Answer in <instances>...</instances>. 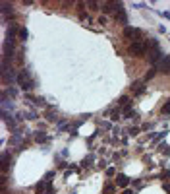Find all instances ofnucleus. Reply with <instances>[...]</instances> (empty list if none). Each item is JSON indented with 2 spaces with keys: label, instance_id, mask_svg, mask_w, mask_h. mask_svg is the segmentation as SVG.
Masks as SVG:
<instances>
[{
  "label": "nucleus",
  "instance_id": "nucleus-1",
  "mask_svg": "<svg viewBox=\"0 0 170 194\" xmlns=\"http://www.w3.org/2000/svg\"><path fill=\"white\" fill-rule=\"evenodd\" d=\"M18 83H19V87L23 91H29V90H33V86H35V82H33V78H31V74L27 70H21L19 74H18Z\"/></svg>",
  "mask_w": 170,
  "mask_h": 194
},
{
  "label": "nucleus",
  "instance_id": "nucleus-2",
  "mask_svg": "<svg viewBox=\"0 0 170 194\" xmlns=\"http://www.w3.org/2000/svg\"><path fill=\"white\" fill-rule=\"evenodd\" d=\"M147 47H149V60H151V64H157V62L162 58V52L158 49V43L155 39H149Z\"/></svg>",
  "mask_w": 170,
  "mask_h": 194
},
{
  "label": "nucleus",
  "instance_id": "nucleus-3",
  "mask_svg": "<svg viewBox=\"0 0 170 194\" xmlns=\"http://www.w3.org/2000/svg\"><path fill=\"white\" fill-rule=\"evenodd\" d=\"M145 49H147V45H143L141 41H139V43H135V41H134V43L130 45V55H134V56H143V55H145Z\"/></svg>",
  "mask_w": 170,
  "mask_h": 194
},
{
  "label": "nucleus",
  "instance_id": "nucleus-4",
  "mask_svg": "<svg viewBox=\"0 0 170 194\" xmlns=\"http://www.w3.org/2000/svg\"><path fill=\"white\" fill-rule=\"evenodd\" d=\"M158 70L164 72V74H170V56H162L161 62H158Z\"/></svg>",
  "mask_w": 170,
  "mask_h": 194
},
{
  "label": "nucleus",
  "instance_id": "nucleus-5",
  "mask_svg": "<svg viewBox=\"0 0 170 194\" xmlns=\"http://www.w3.org/2000/svg\"><path fill=\"white\" fill-rule=\"evenodd\" d=\"M145 91H147V87H145L143 82H134L131 83V93H134V95H141V93H145Z\"/></svg>",
  "mask_w": 170,
  "mask_h": 194
},
{
  "label": "nucleus",
  "instance_id": "nucleus-6",
  "mask_svg": "<svg viewBox=\"0 0 170 194\" xmlns=\"http://www.w3.org/2000/svg\"><path fill=\"white\" fill-rule=\"evenodd\" d=\"M49 185H50L49 181H41V182H37V185H35V192H37V194H45V192H46V188H49Z\"/></svg>",
  "mask_w": 170,
  "mask_h": 194
},
{
  "label": "nucleus",
  "instance_id": "nucleus-7",
  "mask_svg": "<svg viewBox=\"0 0 170 194\" xmlns=\"http://www.w3.org/2000/svg\"><path fill=\"white\" fill-rule=\"evenodd\" d=\"M116 185H118L120 188H126L127 185H130V179H127L126 175H118L116 177Z\"/></svg>",
  "mask_w": 170,
  "mask_h": 194
},
{
  "label": "nucleus",
  "instance_id": "nucleus-8",
  "mask_svg": "<svg viewBox=\"0 0 170 194\" xmlns=\"http://www.w3.org/2000/svg\"><path fill=\"white\" fill-rule=\"evenodd\" d=\"M118 107H120V109H127V107H131L130 97H127V95H122V97L118 99Z\"/></svg>",
  "mask_w": 170,
  "mask_h": 194
},
{
  "label": "nucleus",
  "instance_id": "nucleus-9",
  "mask_svg": "<svg viewBox=\"0 0 170 194\" xmlns=\"http://www.w3.org/2000/svg\"><path fill=\"white\" fill-rule=\"evenodd\" d=\"M139 29H134V27H126L124 29V37H139Z\"/></svg>",
  "mask_w": 170,
  "mask_h": 194
},
{
  "label": "nucleus",
  "instance_id": "nucleus-10",
  "mask_svg": "<svg viewBox=\"0 0 170 194\" xmlns=\"http://www.w3.org/2000/svg\"><path fill=\"white\" fill-rule=\"evenodd\" d=\"M15 29H18V27H15V25L12 23V27H10V31H8V35H6V43H10V45H12V41H14V37H15Z\"/></svg>",
  "mask_w": 170,
  "mask_h": 194
},
{
  "label": "nucleus",
  "instance_id": "nucleus-11",
  "mask_svg": "<svg viewBox=\"0 0 170 194\" xmlns=\"http://www.w3.org/2000/svg\"><path fill=\"white\" fill-rule=\"evenodd\" d=\"M35 142H46V134H45V130H39V132L35 134Z\"/></svg>",
  "mask_w": 170,
  "mask_h": 194
},
{
  "label": "nucleus",
  "instance_id": "nucleus-12",
  "mask_svg": "<svg viewBox=\"0 0 170 194\" xmlns=\"http://www.w3.org/2000/svg\"><path fill=\"white\" fill-rule=\"evenodd\" d=\"M46 120H49V122H54V120H56V113H54V107H50L49 111H46Z\"/></svg>",
  "mask_w": 170,
  "mask_h": 194
},
{
  "label": "nucleus",
  "instance_id": "nucleus-13",
  "mask_svg": "<svg viewBox=\"0 0 170 194\" xmlns=\"http://www.w3.org/2000/svg\"><path fill=\"white\" fill-rule=\"evenodd\" d=\"M116 22L127 23V16H126V12H116Z\"/></svg>",
  "mask_w": 170,
  "mask_h": 194
},
{
  "label": "nucleus",
  "instance_id": "nucleus-14",
  "mask_svg": "<svg viewBox=\"0 0 170 194\" xmlns=\"http://www.w3.org/2000/svg\"><path fill=\"white\" fill-rule=\"evenodd\" d=\"M120 113H122V109H120V107L112 109V111H110V120H118V118H120Z\"/></svg>",
  "mask_w": 170,
  "mask_h": 194
},
{
  "label": "nucleus",
  "instance_id": "nucleus-15",
  "mask_svg": "<svg viewBox=\"0 0 170 194\" xmlns=\"http://www.w3.org/2000/svg\"><path fill=\"white\" fill-rule=\"evenodd\" d=\"M137 115H135V111H131V107H127V109H124V118H135Z\"/></svg>",
  "mask_w": 170,
  "mask_h": 194
},
{
  "label": "nucleus",
  "instance_id": "nucleus-16",
  "mask_svg": "<svg viewBox=\"0 0 170 194\" xmlns=\"http://www.w3.org/2000/svg\"><path fill=\"white\" fill-rule=\"evenodd\" d=\"M157 70H158V68H151V70H149L147 74H145V80H147V82H149V80H153V78H155V74H157Z\"/></svg>",
  "mask_w": 170,
  "mask_h": 194
},
{
  "label": "nucleus",
  "instance_id": "nucleus-17",
  "mask_svg": "<svg viewBox=\"0 0 170 194\" xmlns=\"http://www.w3.org/2000/svg\"><path fill=\"white\" fill-rule=\"evenodd\" d=\"M8 161H10V155H8V153H4V155H2V171H6V169H8Z\"/></svg>",
  "mask_w": 170,
  "mask_h": 194
},
{
  "label": "nucleus",
  "instance_id": "nucleus-18",
  "mask_svg": "<svg viewBox=\"0 0 170 194\" xmlns=\"http://www.w3.org/2000/svg\"><path fill=\"white\" fill-rule=\"evenodd\" d=\"M158 148H161V151H162L164 155H168V153H170V146H168V144H164V142H162L161 146H158Z\"/></svg>",
  "mask_w": 170,
  "mask_h": 194
},
{
  "label": "nucleus",
  "instance_id": "nucleus-19",
  "mask_svg": "<svg viewBox=\"0 0 170 194\" xmlns=\"http://www.w3.org/2000/svg\"><path fill=\"white\" fill-rule=\"evenodd\" d=\"M27 35L29 33H27V29H25V27L19 29V41H25V39H27Z\"/></svg>",
  "mask_w": 170,
  "mask_h": 194
},
{
  "label": "nucleus",
  "instance_id": "nucleus-20",
  "mask_svg": "<svg viewBox=\"0 0 170 194\" xmlns=\"http://www.w3.org/2000/svg\"><path fill=\"white\" fill-rule=\"evenodd\" d=\"M104 192L106 194H112L114 192V185H104Z\"/></svg>",
  "mask_w": 170,
  "mask_h": 194
},
{
  "label": "nucleus",
  "instance_id": "nucleus-21",
  "mask_svg": "<svg viewBox=\"0 0 170 194\" xmlns=\"http://www.w3.org/2000/svg\"><path fill=\"white\" fill-rule=\"evenodd\" d=\"M161 111H162V115H164V113H166V115L170 113V99H168V103H166V105H162V109H161Z\"/></svg>",
  "mask_w": 170,
  "mask_h": 194
},
{
  "label": "nucleus",
  "instance_id": "nucleus-22",
  "mask_svg": "<svg viewBox=\"0 0 170 194\" xmlns=\"http://www.w3.org/2000/svg\"><path fill=\"white\" fill-rule=\"evenodd\" d=\"M91 163H93V155H89V157H85V159H83V165H85V167L91 165Z\"/></svg>",
  "mask_w": 170,
  "mask_h": 194
},
{
  "label": "nucleus",
  "instance_id": "nucleus-23",
  "mask_svg": "<svg viewBox=\"0 0 170 194\" xmlns=\"http://www.w3.org/2000/svg\"><path fill=\"white\" fill-rule=\"evenodd\" d=\"M79 19H81V22H85V19H87V22H89V16L81 10V12H79Z\"/></svg>",
  "mask_w": 170,
  "mask_h": 194
},
{
  "label": "nucleus",
  "instance_id": "nucleus-24",
  "mask_svg": "<svg viewBox=\"0 0 170 194\" xmlns=\"http://www.w3.org/2000/svg\"><path fill=\"white\" fill-rule=\"evenodd\" d=\"M127 132H130V136H137V134H139V128H130V130H127Z\"/></svg>",
  "mask_w": 170,
  "mask_h": 194
},
{
  "label": "nucleus",
  "instance_id": "nucleus-25",
  "mask_svg": "<svg viewBox=\"0 0 170 194\" xmlns=\"http://www.w3.org/2000/svg\"><path fill=\"white\" fill-rule=\"evenodd\" d=\"M87 6L91 8V10H97V8L100 6V4H97V2H87Z\"/></svg>",
  "mask_w": 170,
  "mask_h": 194
},
{
  "label": "nucleus",
  "instance_id": "nucleus-26",
  "mask_svg": "<svg viewBox=\"0 0 170 194\" xmlns=\"http://www.w3.org/2000/svg\"><path fill=\"white\" fill-rule=\"evenodd\" d=\"M52 177H54V171H49V173H46V175H45V181H50Z\"/></svg>",
  "mask_w": 170,
  "mask_h": 194
},
{
  "label": "nucleus",
  "instance_id": "nucleus-27",
  "mask_svg": "<svg viewBox=\"0 0 170 194\" xmlns=\"http://www.w3.org/2000/svg\"><path fill=\"white\" fill-rule=\"evenodd\" d=\"M25 118H29V120H35V118H37V115H35V113H27V115H25Z\"/></svg>",
  "mask_w": 170,
  "mask_h": 194
},
{
  "label": "nucleus",
  "instance_id": "nucleus-28",
  "mask_svg": "<svg viewBox=\"0 0 170 194\" xmlns=\"http://www.w3.org/2000/svg\"><path fill=\"white\" fill-rule=\"evenodd\" d=\"M106 175H108V177H114L116 171H114V169H106Z\"/></svg>",
  "mask_w": 170,
  "mask_h": 194
},
{
  "label": "nucleus",
  "instance_id": "nucleus-29",
  "mask_svg": "<svg viewBox=\"0 0 170 194\" xmlns=\"http://www.w3.org/2000/svg\"><path fill=\"white\" fill-rule=\"evenodd\" d=\"M162 136H166V132H161V134H157V136H155V142H157V140H161Z\"/></svg>",
  "mask_w": 170,
  "mask_h": 194
},
{
  "label": "nucleus",
  "instance_id": "nucleus-30",
  "mask_svg": "<svg viewBox=\"0 0 170 194\" xmlns=\"http://www.w3.org/2000/svg\"><path fill=\"white\" fill-rule=\"evenodd\" d=\"M46 194H54V188H52L50 185H49V188H46Z\"/></svg>",
  "mask_w": 170,
  "mask_h": 194
},
{
  "label": "nucleus",
  "instance_id": "nucleus-31",
  "mask_svg": "<svg viewBox=\"0 0 170 194\" xmlns=\"http://www.w3.org/2000/svg\"><path fill=\"white\" fill-rule=\"evenodd\" d=\"M164 177H170V171H164L162 173V179H164Z\"/></svg>",
  "mask_w": 170,
  "mask_h": 194
},
{
  "label": "nucleus",
  "instance_id": "nucleus-32",
  "mask_svg": "<svg viewBox=\"0 0 170 194\" xmlns=\"http://www.w3.org/2000/svg\"><path fill=\"white\" fill-rule=\"evenodd\" d=\"M124 194H134V190H124Z\"/></svg>",
  "mask_w": 170,
  "mask_h": 194
}]
</instances>
